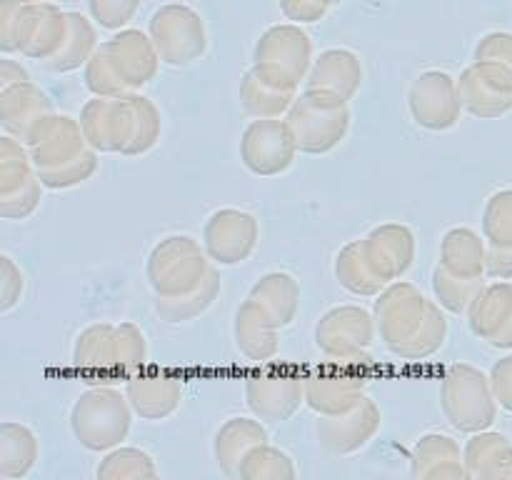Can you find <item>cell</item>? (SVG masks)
<instances>
[{"label":"cell","instance_id":"obj_43","mask_svg":"<svg viewBox=\"0 0 512 480\" xmlns=\"http://www.w3.org/2000/svg\"><path fill=\"white\" fill-rule=\"evenodd\" d=\"M38 5L28 0H3V33H0V50L5 55L23 53L33 33Z\"/></svg>","mask_w":512,"mask_h":480},{"label":"cell","instance_id":"obj_24","mask_svg":"<svg viewBox=\"0 0 512 480\" xmlns=\"http://www.w3.org/2000/svg\"><path fill=\"white\" fill-rule=\"evenodd\" d=\"M280 330L283 328L275 323L273 315L253 298L240 303V308L235 310L233 338L250 363H270L280 353Z\"/></svg>","mask_w":512,"mask_h":480},{"label":"cell","instance_id":"obj_46","mask_svg":"<svg viewBox=\"0 0 512 480\" xmlns=\"http://www.w3.org/2000/svg\"><path fill=\"white\" fill-rule=\"evenodd\" d=\"M95 170H98V150L90 148L88 153L70 160V163H63L50 170H38V178L48 190H68L93 178Z\"/></svg>","mask_w":512,"mask_h":480},{"label":"cell","instance_id":"obj_13","mask_svg":"<svg viewBox=\"0 0 512 480\" xmlns=\"http://www.w3.org/2000/svg\"><path fill=\"white\" fill-rule=\"evenodd\" d=\"M258 240V218L243 208H218L203 225V248L220 268L245 263Z\"/></svg>","mask_w":512,"mask_h":480},{"label":"cell","instance_id":"obj_38","mask_svg":"<svg viewBox=\"0 0 512 480\" xmlns=\"http://www.w3.org/2000/svg\"><path fill=\"white\" fill-rule=\"evenodd\" d=\"M68 20V40H65V45L60 48V53L45 63V68L53 70V73H73L80 65L85 68V63H88V60L93 58L95 50H98V38H95L93 25L78 13H68Z\"/></svg>","mask_w":512,"mask_h":480},{"label":"cell","instance_id":"obj_4","mask_svg":"<svg viewBox=\"0 0 512 480\" xmlns=\"http://www.w3.org/2000/svg\"><path fill=\"white\" fill-rule=\"evenodd\" d=\"M498 405L490 375L483 370L470 363L445 368L440 380V408L458 433L473 435L488 430L498 418Z\"/></svg>","mask_w":512,"mask_h":480},{"label":"cell","instance_id":"obj_2","mask_svg":"<svg viewBox=\"0 0 512 480\" xmlns=\"http://www.w3.org/2000/svg\"><path fill=\"white\" fill-rule=\"evenodd\" d=\"M133 415L128 395L113 385H93L70 408V433L90 453H108L128 438Z\"/></svg>","mask_w":512,"mask_h":480},{"label":"cell","instance_id":"obj_55","mask_svg":"<svg viewBox=\"0 0 512 480\" xmlns=\"http://www.w3.org/2000/svg\"><path fill=\"white\" fill-rule=\"evenodd\" d=\"M28 3H45V0H28Z\"/></svg>","mask_w":512,"mask_h":480},{"label":"cell","instance_id":"obj_52","mask_svg":"<svg viewBox=\"0 0 512 480\" xmlns=\"http://www.w3.org/2000/svg\"><path fill=\"white\" fill-rule=\"evenodd\" d=\"M490 383H493L500 408L512 413V355L495 360L493 370H490Z\"/></svg>","mask_w":512,"mask_h":480},{"label":"cell","instance_id":"obj_10","mask_svg":"<svg viewBox=\"0 0 512 480\" xmlns=\"http://www.w3.org/2000/svg\"><path fill=\"white\" fill-rule=\"evenodd\" d=\"M150 38L160 60L173 68L195 63L208 50V33L200 15L188 5H165L150 20Z\"/></svg>","mask_w":512,"mask_h":480},{"label":"cell","instance_id":"obj_25","mask_svg":"<svg viewBox=\"0 0 512 480\" xmlns=\"http://www.w3.org/2000/svg\"><path fill=\"white\" fill-rule=\"evenodd\" d=\"M410 475L415 480H465V453L453 435L425 433L410 450Z\"/></svg>","mask_w":512,"mask_h":480},{"label":"cell","instance_id":"obj_36","mask_svg":"<svg viewBox=\"0 0 512 480\" xmlns=\"http://www.w3.org/2000/svg\"><path fill=\"white\" fill-rule=\"evenodd\" d=\"M125 98H128L130 135L123 155L138 158V155L150 153L158 145L160 133H163V120H160V110L155 108L153 100L145 98V95L130 93Z\"/></svg>","mask_w":512,"mask_h":480},{"label":"cell","instance_id":"obj_6","mask_svg":"<svg viewBox=\"0 0 512 480\" xmlns=\"http://www.w3.org/2000/svg\"><path fill=\"white\" fill-rule=\"evenodd\" d=\"M313 43L298 25H275L265 30L253 50V70L280 90L300 93L313 68Z\"/></svg>","mask_w":512,"mask_h":480},{"label":"cell","instance_id":"obj_50","mask_svg":"<svg viewBox=\"0 0 512 480\" xmlns=\"http://www.w3.org/2000/svg\"><path fill=\"white\" fill-rule=\"evenodd\" d=\"M475 60H493L512 73V33H488L475 45Z\"/></svg>","mask_w":512,"mask_h":480},{"label":"cell","instance_id":"obj_30","mask_svg":"<svg viewBox=\"0 0 512 480\" xmlns=\"http://www.w3.org/2000/svg\"><path fill=\"white\" fill-rule=\"evenodd\" d=\"M248 298H253L255 303L263 305L270 315L275 318V323L280 328H288L293 325V320L298 318L300 310V285L285 270H270V273L260 275L255 280V285L250 288Z\"/></svg>","mask_w":512,"mask_h":480},{"label":"cell","instance_id":"obj_47","mask_svg":"<svg viewBox=\"0 0 512 480\" xmlns=\"http://www.w3.org/2000/svg\"><path fill=\"white\" fill-rule=\"evenodd\" d=\"M43 188L45 185L40 183V178H35L33 183L25 185L23 190L13 195H5L0 198V215L5 220H25L40 208V200H43Z\"/></svg>","mask_w":512,"mask_h":480},{"label":"cell","instance_id":"obj_39","mask_svg":"<svg viewBox=\"0 0 512 480\" xmlns=\"http://www.w3.org/2000/svg\"><path fill=\"white\" fill-rule=\"evenodd\" d=\"M95 475L100 480H148L158 478V465L148 450L118 445L103 455Z\"/></svg>","mask_w":512,"mask_h":480},{"label":"cell","instance_id":"obj_48","mask_svg":"<svg viewBox=\"0 0 512 480\" xmlns=\"http://www.w3.org/2000/svg\"><path fill=\"white\" fill-rule=\"evenodd\" d=\"M25 293V275L10 255L0 258V313H10Z\"/></svg>","mask_w":512,"mask_h":480},{"label":"cell","instance_id":"obj_5","mask_svg":"<svg viewBox=\"0 0 512 480\" xmlns=\"http://www.w3.org/2000/svg\"><path fill=\"white\" fill-rule=\"evenodd\" d=\"M213 270V260L203 248V240L185 233L165 235L153 245L145 260V278L155 295L173 298L198 288Z\"/></svg>","mask_w":512,"mask_h":480},{"label":"cell","instance_id":"obj_22","mask_svg":"<svg viewBox=\"0 0 512 480\" xmlns=\"http://www.w3.org/2000/svg\"><path fill=\"white\" fill-rule=\"evenodd\" d=\"M103 48L130 93H140V88L155 80L160 63H163L153 38H148L140 30H120L118 35L105 40Z\"/></svg>","mask_w":512,"mask_h":480},{"label":"cell","instance_id":"obj_19","mask_svg":"<svg viewBox=\"0 0 512 480\" xmlns=\"http://www.w3.org/2000/svg\"><path fill=\"white\" fill-rule=\"evenodd\" d=\"M78 120L90 148H95L98 153L123 155L130 135L128 98H100V95H93L80 108Z\"/></svg>","mask_w":512,"mask_h":480},{"label":"cell","instance_id":"obj_28","mask_svg":"<svg viewBox=\"0 0 512 480\" xmlns=\"http://www.w3.org/2000/svg\"><path fill=\"white\" fill-rule=\"evenodd\" d=\"M440 265L463 278H488V240L473 228H450L440 240Z\"/></svg>","mask_w":512,"mask_h":480},{"label":"cell","instance_id":"obj_51","mask_svg":"<svg viewBox=\"0 0 512 480\" xmlns=\"http://www.w3.org/2000/svg\"><path fill=\"white\" fill-rule=\"evenodd\" d=\"M335 0H280V8L295 23H318Z\"/></svg>","mask_w":512,"mask_h":480},{"label":"cell","instance_id":"obj_7","mask_svg":"<svg viewBox=\"0 0 512 480\" xmlns=\"http://www.w3.org/2000/svg\"><path fill=\"white\" fill-rule=\"evenodd\" d=\"M245 403L263 423H285L305 403V373L290 365L263 363V368L245 378Z\"/></svg>","mask_w":512,"mask_h":480},{"label":"cell","instance_id":"obj_17","mask_svg":"<svg viewBox=\"0 0 512 480\" xmlns=\"http://www.w3.org/2000/svg\"><path fill=\"white\" fill-rule=\"evenodd\" d=\"M55 115L53 100L33 80L8 85L0 90V125L5 135L28 145Z\"/></svg>","mask_w":512,"mask_h":480},{"label":"cell","instance_id":"obj_44","mask_svg":"<svg viewBox=\"0 0 512 480\" xmlns=\"http://www.w3.org/2000/svg\"><path fill=\"white\" fill-rule=\"evenodd\" d=\"M483 235L490 248H512V188H500L485 200Z\"/></svg>","mask_w":512,"mask_h":480},{"label":"cell","instance_id":"obj_8","mask_svg":"<svg viewBox=\"0 0 512 480\" xmlns=\"http://www.w3.org/2000/svg\"><path fill=\"white\" fill-rule=\"evenodd\" d=\"M375 315L360 305H338L330 308L315 325V345L328 360H343V363H365L370 360V345H373Z\"/></svg>","mask_w":512,"mask_h":480},{"label":"cell","instance_id":"obj_49","mask_svg":"<svg viewBox=\"0 0 512 480\" xmlns=\"http://www.w3.org/2000/svg\"><path fill=\"white\" fill-rule=\"evenodd\" d=\"M138 3L140 0H90V13L103 28L118 30L133 18Z\"/></svg>","mask_w":512,"mask_h":480},{"label":"cell","instance_id":"obj_9","mask_svg":"<svg viewBox=\"0 0 512 480\" xmlns=\"http://www.w3.org/2000/svg\"><path fill=\"white\" fill-rule=\"evenodd\" d=\"M365 363L330 360L305 373V403L318 415H340L363 403L368 395L370 375L360 370Z\"/></svg>","mask_w":512,"mask_h":480},{"label":"cell","instance_id":"obj_34","mask_svg":"<svg viewBox=\"0 0 512 480\" xmlns=\"http://www.w3.org/2000/svg\"><path fill=\"white\" fill-rule=\"evenodd\" d=\"M298 93L280 90L275 85L265 83L253 68L240 80V108L248 118H285L290 105L295 103Z\"/></svg>","mask_w":512,"mask_h":480},{"label":"cell","instance_id":"obj_42","mask_svg":"<svg viewBox=\"0 0 512 480\" xmlns=\"http://www.w3.org/2000/svg\"><path fill=\"white\" fill-rule=\"evenodd\" d=\"M295 475H298L295 460L270 443L250 450L238 470V478L243 480H293Z\"/></svg>","mask_w":512,"mask_h":480},{"label":"cell","instance_id":"obj_20","mask_svg":"<svg viewBox=\"0 0 512 480\" xmlns=\"http://www.w3.org/2000/svg\"><path fill=\"white\" fill-rule=\"evenodd\" d=\"M125 395L143 420H165L180 408L183 380L165 368H143L125 380Z\"/></svg>","mask_w":512,"mask_h":480},{"label":"cell","instance_id":"obj_53","mask_svg":"<svg viewBox=\"0 0 512 480\" xmlns=\"http://www.w3.org/2000/svg\"><path fill=\"white\" fill-rule=\"evenodd\" d=\"M488 278L510 280L512 278V248H490L488 245Z\"/></svg>","mask_w":512,"mask_h":480},{"label":"cell","instance_id":"obj_33","mask_svg":"<svg viewBox=\"0 0 512 480\" xmlns=\"http://www.w3.org/2000/svg\"><path fill=\"white\" fill-rule=\"evenodd\" d=\"M335 278H338L340 288L348 290L350 295H358V298H378L388 285L370 268L360 240L343 245L340 253L335 255Z\"/></svg>","mask_w":512,"mask_h":480},{"label":"cell","instance_id":"obj_21","mask_svg":"<svg viewBox=\"0 0 512 480\" xmlns=\"http://www.w3.org/2000/svg\"><path fill=\"white\" fill-rule=\"evenodd\" d=\"M468 325L475 338L498 350L512 348V283L483 285L468 310Z\"/></svg>","mask_w":512,"mask_h":480},{"label":"cell","instance_id":"obj_11","mask_svg":"<svg viewBox=\"0 0 512 480\" xmlns=\"http://www.w3.org/2000/svg\"><path fill=\"white\" fill-rule=\"evenodd\" d=\"M298 153V143L285 118H258L240 135V160L260 178L285 173Z\"/></svg>","mask_w":512,"mask_h":480},{"label":"cell","instance_id":"obj_14","mask_svg":"<svg viewBox=\"0 0 512 480\" xmlns=\"http://www.w3.org/2000/svg\"><path fill=\"white\" fill-rule=\"evenodd\" d=\"M428 308L430 300L413 283L395 280L385 285V290L375 300L373 315L380 340L390 353L413 338L415 330L423 325Z\"/></svg>","mask_w":512,"mask_h":480},{"label":"cell","instance_id":"obj_31","mask_svg":"<svg viewBox=\"0 0 512 480\" xmlns=\"http://www.w3.org/2000/svg\"><path fill=\"white\" fill-rule=\"evenodd\" d=\"M40 458V440L25 423L5 420L0 425V475L8 480L25 478Z\"/></svg>","mask_w":512,"mask_h":480},{"label":"cell","instance_id":"obj_3","mask_svg":"<svg viewBox=\"0 0 512 480\" xmlns=\"http://www.w3.org/2000/svg\"><path fill=\"white\" fill-rule=\"evenodd\" d=\"M285 120L293 130L300 153L325 155L343 143L353 113H350V100L343 95L305 88L290 105Z\"/></svg>","mask_w":512,"mask_h":480},{"label":"cell","instance_id":"obj_35","mask_svg":"<svg viewBox=\"0 0 512 480\" xmlns=\"http://www.w3.org/2000/svg\"><path fill=\"white\" fill-rule=\"evenodd\" d=\"M70 20L68 13L58 10L55 5H38V18H35L33 33H30L28 45H25L23 55L30 60H40V63H48L55 55L60 53V48L68 40Z\"/></svg>","mask_w":512,"mask_h":480},{"label":"cell","instance_id":"obj_23","mask_svg":"<svg viewBox=\"0 0 512 480\" xmlns=\"http://www.w3.org/2000/svg\"><path fill=\"white\" fill-rule=\"evenodd\" d=\"M88 150L90 143L85 140L80 120L58 113H55L53 118L40 128V133L28 143V153L35 165V173H38V170H50L58 168V165L63 163H70V160L80 158V155L88 153Z\"/></svg>","mask_w":512,"mask_h":480},{"label":"cell","instance_id":"obj_12","mask_svg":"<svg viewBox=\"0 0 512 480\" xmlns=\"http://www.w3.org/2000/svg\"><path fill=\"white\" fill-rule=\"evenodd\" d=\"M408 110L415 125L430 133H445L460 123L465 113L458 93V78L445 70H425L413 80L408 93Z\"/></svg>","mask_w":512,"mask_h":480},{"label":"cell","instance_id":"obj_15","mask_svg":"<svg viewBox=\"0 0 512 480\" xmlns=\"http://www.w3.org/2000/svg\"><path fill=\"white\" fill-rule=\"evenodd\" d=\"M458 93L463 110L473 118H503L512 110V73L493 60H475L460 73Z\"/></svg>","mask_w":512,"mask_h":480},{"label":"cell","instance_id":"obj_29","mask_svg":"<svg viewBox=\"0 0 512 480\" xmlns=\"http://www.w3.org/2000/svg\"><path fill=\"white\" fill-rule=\"evenodd\" d=\"M463 453L468 478L512 480V443L503 433H493V430L473 433Z\"/></svg>","mask_w":512,"mask_h":480},{"label":"cell","instance_id":"obj_18","mask_svg":"<svg viewBox=\"0 0 512 480\" xmlns=\"http://www.w3.org/2000/svg\"><path fill=\"white\" fill-rule=\"evenodd\" d=\"M360 243L370 268L385 283H395L413 268L415 233L405 223L378 225Z\"/></svg>","mask_w":512,"mask_h":480},{"label":"cell","instance_id":"obj_26","mask_svg":"<svg viewBox=\"0 0 512 480\" xmlns=\"http://www.w3.org/2000/svg\"><path fill=\"white\" fill-rule=\"evenodd\" d=\"M263 443H268V430L260 418L255 420L245 418V415H233V418L225 420L213 440V455L220 473H225L228 478H238L245 455Z\"/></svg>","mask_w":512,"mask_h":480},{"label":"cell","instance_id":"obj_32","mask_svg":"<svg viewBox=\"0 0 512 480\" xmlns=\"http://www.w3.org/2000/svg\"><path fill=\"white\" fill-rule=\"evenodd\" d=\"M220 288H223V278H220V270H210L208 278L198 285L195 290L185 295H173V298H163V295H155L153 308L158 313L160 320L170 325L188 323V320H195L198 315H203L210 305L218 300Z\"/></svg>","mask_w":512,"mask_h":480},{"label":"cell","instance_id":"obj_37","mask_svg":"<svg viewBox=\"0 0 512 480\" xmlns=\"http://www.w3.org/2000/svg\"><path fill=\"white\" fill-rule=\"evenodd\" d=\"M448 340V318H445V308L438 300H430L428 315H425L423 325L415 330L410 340H405L400 348L393 350L395 358L408 360V363H418V360L433 358Z\"/></svg>","mask_w":512,"mask_h":480},{"label":"cell","instance_id":"obj_40","mask_svg":"<svg viewBox=\"0 0 512 480\" xmlns=\"http://www.w3.org/2000/svg\"><path fill=\"white\" fill-rule=\"evenodd\" d=\"M35 178H38V173H35L33 160H30L28 145L15 140L13 135L3 133V138H0V198L18 193Z\"/></svg>","mask_w":512,"mask_h":480},{"label":"cell","instance_id":"obj_54","mask_svg":"<svg viewBox=\"0 0 512 480\" xmlns=\"http://www.w3.org/2000/svg\"><path fill=\"white\" fill-rule=\"evenodd\" d=\"M25 80H30V75L23 65L15 63V60H10V58L0 60V90L8 88V85H15V83H25Z\"/></svg>","mask_w":512,"mask_h":480},{"label":"cell","instance_id":"obj_1","mask_svg":"<svg viewBox=\"0 0 512 480\" xmlns=\"http://www.w3.org/2000/svg\"><path fill=\"white\" fill-rule=\"evenodd\" d=\"M148 363V343L135 323H90L75 338L73 365L88 385H115Z\"/></svg>","mask_w":512,"mask_h":480},{"label":"cell","instance_id":"obj_45","mask_svg":"<svg viewBox=\"0 0 512 480\" xmlns=\"http://www.w3.org/2000/svg\"><path fill=\"white\" fill-rule=\"evenodd\" d=\"M85 88L93 95H100V98H125V95H130L128 85L118 75L115 65L110 63L103 45L85 63Z\"/></svg>","mask_w":512,"mask_h":480},{"label":"cell","instance_id":"obj_16","mask_svg":"<svg viewBox=\"0 0 512 480\" xmlns=\"http://www.w3.org/2000/svg\"><path fill=\"white\" fill-rule=\"evenodd\" d=\"M380 425H383V413L375 405V400L365 398L363 403L355 405L348 413L318 415L315 438L328 453L353 455L378 435Z\"/></svg>","mask_w":512,"mask_h":480},{"label":"cell","instance_id":"obj_41","mask_svg":"<svg viewBox=\"0 0 512 480\" xmlns=\"http://www.w3.org/2000/svg\"><path fill=\"white\" fill-rule=\"evenodd\" d=\"M485 280H473L463 278V275L450 273L448 268L438 263V268L433 270V293L435 300L445 308V313L453 315H468L470 305L478 298V293L483 290Z\"/></svg>","mask_w":512,"mask_h":480},{"label":"cell","instance_id":"obj_27","mask_svg":"<svg viewBox=\"0 0 512 480\" xmlns=\"http://www.w3.org/2000/svg\"><path fill=\"white\" fill-rule=\"evenodd\" d=\"M305 85L353 100L363 85V63L353 50L328 48L313 60Z\"/></svg>","mask_w":512,"mask_h":480}]
</instances>
